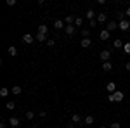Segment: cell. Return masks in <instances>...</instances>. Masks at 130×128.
<instances>
[{"label":"cell","instance_id":"cell-1","mask_svg":"<svg viewBox=\"0 0 130 128\" xmlns=\"http://www.w3.org/2000/svg\"><path fill=\"white\" fill-rule=\"evenodd\" d=\"M123 97H125L123 92H121V90H116L115 94H109V95H108V102H121Z\"/></svg>","mask_w":130,"mask_h":128},{"label":"cell","instance_id":"cell-2","mask_svg":"<svg viewBox=\"0 0 130 128\" xmlns=\"http://www.w3.org/2000/svg\"><path fill=\"white\" fill-rule=\"evenodd\" d=\"M128 28H130V21L125 17V19H121V21H118V30H121V31H128Z\"/></svg>","mask_w":130,"mask_h":128},{"label":"cell","instance_id":"cell-3","mask_svg":"<svg viewBox=\"0 0 130 128\" xmlns=\"http://www.w3.org/2000/svg\"><path fill=\"white\" fill-rule=\"evenodd\" d=\"M99 57H101V61H102V62H108V61H109V57H111V52H109V50H102V52L99 54Z\"/></svg>","mask_w":130,"mask_h":128},{"label":"cell","instance_id":"cell-4","mask_svg":"<svg viewBox=\"0 0 130 128\" xmlns=\"http://www.w3.org/2000/svg\"><path fill=\"white\" fill-rule=\"evenodd\" d=\"M109 36H111V31H108V30H101V33H99V38L102 40V42L109 40Z\"/></svg>","mask_w":130,"mask_h":128},{"label":"cell","instance_id":"cell-5","mask_svg":"<svg viewBox=\"0 0 130 128\" xmlns=\"http://www.w3.org/2000/svg\"><path fill=\"white\" fill-rule=\"evenodd\" d=\"M19 123H21V119L18 118V116H10V118H9V125H10V126L16 128V126H19Z\"/></svg>","mask_w":130,"mask_h":128},{"label":"cell","instance_id":"cell-6","mask_svg":"<svg viewBox=\"0 0 130 128\" xmlns=\"http://www.w3.org/2000/svg\"><path fill=\"white\" fill-rule=\"evenodd\" d=\"M23 42L30 45V43H33V42H35V36H33V35H30V33H26V35H23Z\"/></svg>","mask_w":130,"mask_h":128},{"label":"cell","instance_id":"cell-7","mask_svg":"<svg viewBox=\"0 0 130 128\" xmlns=\"http://www.w3.org/2000/svg\"><path fill=\"white\" fill-rule=\"evenodd\" d=\"M54 28H56V30H64L66 24H64V21H62V19H57V21H54Z\"/></svg>","mask_w":130,"mask_h":128},{"label":"cell","instance_id":"cell-8","mask_svg":"<svg viewBox=\"0 0 130 128\" xmlns=\"http://www.w3.org/2000/svg\"><path fill=\"white\" fill-rule=\"evenodd\" d=\"M64 30H66V35H70V36H71V35H75V31H76V26H75V24H68Z\"/></svg>","mask_w":130,"mask_h":128},{"label":"cell","instance_id":"cell-9","mask_svg":"<svg viewBox=\"0 0 130 128\" xmlns=\"http://www.w3.org/2000/svg\"><path fill=\"white\" fill-rule=\"evenodd\" d=\"M90 45H92V40H90V38H82L80 47H83V49H89Z\"/></svg>","mask_w":130,"mask_h":128},{"label":"cell","instance_id":"cell-10","mask_svg":"<svg viewBox=\"0 0 130 128\" xmlns=\"http://www.w3.org/2000/svg\"><path fill=\"white\" fill-rule=\"evenodd\" d=\"M106 90H108V94H115V92H116V83L109 81V83L106 85Z\"/></svg>","mask_w":130,"mask_h":128},{"label":"cell","instance_id":"cell-11","mask_svg":"<svg viewBox=\"0 0 130 128\" xmlns=\"http://www.w3.org/2000/svg\"><path fill=\"white\" fill-rule=\"evenodd\" d=\"M108 31H115V30H118V23H115V21H109L108 23V28H106Z\"/></svg>","mask_w":130,"mask_h":128},{"label":"cell","instance_id":"cell-12","mask_svg":"<svg viewBox=\"0 0 130 128\" xmlns=\"http://www.w3.org/2000/svg\"><path fill=\"white\" fill-rule=\"evenodd\" d=\"M7 54H9L10 57H16V56H18V49H16L14 45H10L9 49H7Z\"/></svg>","mask_w":130,"mask_h":128},{"label":"cell","instance_id":"cell-13","mask_svg":"<svg viewBox=\"0 0 130 128\" xmlns=\"http://www.w3.org/2000/svg\"><path fill=\"white\" fill-rule=\"evenodd\" d=\"M35 40H37V42H45V43H47V35H43V33H37V36H35Z\"/></svg>","mask_w":130,"mask_h":128},{"label":"cell","instance_id":"cell-14","mask_svg":"<svg viewBox=\"0 0 130 128\" xmlns=\"http://www.w3.org/2000/svg\"><path fill=\"white\" fill-rule=\"evenodd\" d=\"M38 33L49 35V26H47V24H40V26H38Z\"/></svg>","mask_w":130,"mask_h":128},{"label":"cell","instance_id":"cell-15","mask_svg":"<svg viewBox=\"0 0 130 128\" xmlns=\"http://www.w3.org/2000/svg\"><path fill=\"white\" fill-rule=\"evenodd\" d=\"M102 69H104L106 73H109L111 69H113V64H111V61H108V62H102Z\"/></svg>","mask_w":130,"mask_h":128},{"label":"cell","instance_id":"cell-16","mask_svg":"<svg viewBox=\"0 0 130 128\" xmlns=\"http://www.w3.org/2000/svg\"><path fill=\"white\" fill-rule=\"evenodd\" d=\"M71 121H73L75 125H76V123H82V116L78 114V113H75V114L71 116Z\"/></svg>","mask_w":130,"mask_h":128},{"label":"cell","instance_id":"cell-17","mask_svg":"<svg viewBox=\"0 0 130 128\" xmlns=\"http://www.w3.org/2000/svg\"><path fill=\"white\" fill-rule=\"evenodd\" d=\"M10 92H12V94H14V95H19L21 92H23V88H21L19 85H14V87H12V88H10Z\"/></svg>","mask_w":130,"mask_h":128},{"label":"cell","instance_id":"cell-18","mask_svg":"<svg viewBox=\"0 0 130 128\" xmlns=\"http://www.w3.org/2000/svg\"><path fill=\"white\" fill-rule=\"evenodd\" d=\"M83 121H85V125H94L95 118H94L92 114H89V116H85V119H83Z\"/></svg>","mask_w":130,"mask_h":128},{"label":"cell","instance_id":"cell-19","mask_svg":"<svg viewBox=\"0 0 130 128\" xmlns=\"http://www.w3.org/2000/svg\"><path fill=\"white\" fill-rule=\"evenodd\" d=\"M106 19H108V16H106L104 12L97 14V23H106Z\"/></svg>","mask_w":130,"mask_h":128},{"label":"cell","instance_id":"cell-20","mask_svg":"<svg viewBox=\"0 0 130 128\" xmlns=\"http://www.w3.org/2000/svg\"><path fill=\"white\" fill-rule=\"evenodd\" d=\"M75 19H76V17H73V16H66L64 24H66V26H68V24H75Z\"/></svg>","mask_w":130,"mask_h":128},{"label":"cell","instance_id":"cell-21","mask_svg":"<svg viewBox=\"0 0 130 128\" xmlns=\"http://www.w3.org/2000/svg\"><path fill=\"white\" fill-rule=\"evenodd\" d=\"M123 45H125V43H123L121 40H115V42H113V47H115V49H123Z\"/></svg>","mask_w":130,"mask_h":128},{"label":"cell","instance_id":"cell-22","mask_svg":"<svg viewBox=\"0 0 130 128\" xmlns=\"http://www.w3.org/2000/svg\"><path fill=\"white\" fill-rule=\"evenodd\" d=\"M94 16H95V14H94V10H92V9H89V10H87V14H85V17H87L89 21L94 19Z\"/></svg>","mask_w":130,"mask_h":128},{"label":"cell","instance_id":"cell-23","mask_svg":"<svg viewBox=\"0 0 130 128\" xmlns=\"http://www.w3.org/2000/svg\"><path fill=\"white\" fill-rule=\"evenodd\" d=\"M7 95H9V88L2 87V88H0V97H7Z\"/></svg>","mask_w":130,"mask_h":128},{"label":"cell","instance_id":"cell-24","mask_svg":"<svg viewBox=\"0 0 130 128\" xmlns=\"http://www.w3.org/2000/svg\"><path fill=\"white\" fill-rule=\"evenodd\" d=\"M82 24H83V17H76L75 19V26L76 28H82Z\"/></svg>","mask_w":130,"mask_h":128},{"label":"cell","instance_id":"cell-25","mask_svg":"<svg viewBox=\"0 0 130 128\" xmlns=\"http://www.w3.org/2000/svg\"><path fill=\"white\" fill-rule=\"evenodd\" d=\"M5 107L9 109V111H12V109H16V102H12V100H9V102L5 104Z\"/></svg>","mask_w":130,"mask_h":128},{"label":"cell","instance_id":"cell-26","mask_svg":"<svg viewBox=\"0 0 130 128\" xmlns=\"http://www.w3.org/2000/svg\"><path fill=\"white\" fill-rule=\"evenodd\" d=\"M89 35H90V30H87V28L82 30V36H83V38H89Z\"/></svg>","mask_w":130,"mask_h":128},{"label":"cell","instance_id":"cell-27","mask_svg":"<svg viewBox=\"0 0 130 128\" xmlns=\"http://www.w3.org/2000/svg\"><path fill=\"white\" fill-rule=\"evenodd\" d=\"M33 118H35V113H33V111H26V119H30V121H31Z\"/></svg>","mask_w":130,"mask_h":128},{"label":"cell","instance_id":"cell-28","mask_svg":"<svg viewBox=\"0 0 130 128\" xmlns=\"http://www.w3.org/2000/svg\"><path fill=\"white\" fill-rule=\"evenodd\" d=\"M123 52H125V54H130V42H127V43L123 45Z\"/></svg>","mask_w":130,"mask_h":128},{"label":"cell","instance_id":"cell-29","mask_svg":"<svg viewBox=\"0 0 130 128\" xmlns=\"http://www.w3.org/2000/svg\"><path fill=\"white\" fill-rule=\"evenodd\" d=\"M89 26H90V28H95V26H97V19H92V21H89Z\"/></svg>","mask_w":130,"mask_h":128},{"label":"cell","instance_id":"cell-30","mask_svg":"<svg viewBox=\"0 0 130 128\" xmlns=\"http://www.w3.org/2000/svg\"><path fill=\"white\" fill-rule=\"evenodd\" d=\"M54 45H56L54 38H49V40H47V47H54Z\"/></svg>","mask_w":130,"mask_h":128},{"label":"cell","instance_id":"cell-31","mask_svg":"<svg viewBox=\"0 0 130 128\" xmlns=\"http://www.w3.org/2000/svg\"><path fill=\"white\" fill-rule=\"evenodd\" d=\"M5 4H7V5H9V7H14V5H16V0H7V2H5Z\"/></svg>","mask_w":130,"mask_h":128},{"label":"cell","instance_id":"cell-32","mask_svg":"<svg viewBox=\"0 0 130 128\" xmlns=\"http://www.w3.org/2000/svg\"><path fill=\"white\" fill-rule=\"evenodd\" d=\"M111 128H121V125L118 121H115V123H111Z\"/></svg>","mask_w":130,"mask_h":128},{"label":"cell","instance_id":"cell-33","mask_svg":"<svg viewBox=\"0 0 130 128\" xmlns=\"http://www.w3.org/2000/svg\"><path fill=\"white\" fill-rule=\"evenodd\" d=\"M38 116H40V118H45V116H47V113H45V111H40V113H38Z\"/></svg>","mask_w":130,"mask_h":128},{"label":"cell","instance_id":"cell-34","mask_svg":"<svg viewBox=\"0 0 130 128\" xmlns=\"http://www.w3.org/2000/svg\"><path fill=\"white\" fill-rule=\"evenodd\" d=\"M125 16H127V17H130V7H127V10H125Z\"/></svg>","mask_w":130,"mask_h":128},{"label":"cell","instance_id":"cell-35","mask_svg":"<svg viewBox=\"0 0 130 128\" xmlns=\"http://www.w3.org/2000/svg\"><path fill=\"white\" fill-rule=\"evenodd\" d=\"M125 69H127V71H130V62H127V64H125Z\"/></svg>","mask_w":130,"mask_h":128},{"label":"cell","instance_id":"cell-36","mask_svg":"<svg viewBox=\"0 0 130 128\" xmlns=\"http://www.w3.org/2000/svg\"><path fill=\"white\" fill-rule=\"evenodd\" d=\"M101 128H106V126H104V125H102V126H101Z\"/></svg>","mask_w":130,"mask_h":128}]
</instances>
